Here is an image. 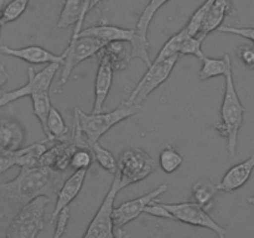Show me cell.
I'll return each instance as SVG.
<instances>
[{"label":"cell","mask_w":254,"mask_h":238,"mask_svg":"<svg viewBox=\"0 0 254 238\" xmlns=\"http://www.w3.org/2000/svg\"><path fill=\"white\" fill-rule=\"evenodd\" d=\"M67 178V171L55 170L49 166L20 168L14 180L0 183V218H12L39 196L45 195L55 200Z\"/></svg>","instance_id":"cell-1"},{"label":"cell","mask_w":254,"mask_h":238,"mask_svg":"<svg viewBox=\"0 0 254 238\" xmlns=\"http://www.w3.org/2000/svg\"><path fill=\"white\" fill-rule=\"evenodd\" d=\"M226 78L225 94L221 106V121L215 125V130L222 138L227 139V151L231 156L236 155L238 133L245 119V106L241 102L233 81L232 67L228 69Z\"/></svg>","instance_id":"cell-2"},{"label":"cell","mask_w":254,"mask_h":238,"mask_svg":"<svg viewBox=\"0 0 254 238\" xmlns=\"http://www.w3.org/2000/svg\"><path fill=\"white\" fill-rule=\"evenodd\" d=\"M141 107L135 104H128L127 102L119 104L116 109L111 112H99V113H84L81 108H74L73 117L78 120L82 131L86 135L89 146L98 143L99 139L113 128L116 124L135 116Z\"/></svg>","instance_id":"cell-3"},{"label":"cell","mask_w":254,"mask_h":238,"mask_svg":"<svg viewBox=\"0 0 254 238\" xmlns=\"http://www.w3.org/2000/svg\"><path fill=\"white\" fill-rule=\"evenodd\" d=\"M156 168V160L145 150L140 148L127 149L118 156V168L114 178L122 190L150 176Z\"/></svg>","instance_id":"cell-4"},{"label":"cell","mask_w":254,"mask_h":238,"mask_svg":"<svg viewBox=\"0 0 254 238\" xmlns=\"http://www.w3.org/2000/svg\"><path fill=\"white\" fill-rule=\"evenodd\" d=\"M51 198L49 196H39L25 205L12 217L7 227L6 238H36L45 227V212Z\"/></svg>","instance_id":"cell-5"},{"label":"cell","mask_w":254,"mask_h":238,"mask_svg":"<svg viewBox=\"0 0 254 238\" xmlns=\"http://www.w3.org/2000/svg\"><path fill=\"white\" fill-rule=\"evenodd\" d=\"M179 59H180V55H174V56L160 60V61L154 60L146 69L145 74L141 77L130 96L128 97V99L126 101L127 103L141 107L146 98L170 77Z\"/></svg>","instance_id":"cell-6"},{"label":"cell","mask_w":254,"mask_h":238,"mask_svg":"<svg viewBox=\"0 0 254 238\" xmlns=\"http://www.w3.org/2000/svg\"><path fill=\"white\" fill-rule=\"evenodd\" d=\"M106 45V41L93 36H79L74 41H69L67 49L62 52L64 55V61L62 63L64 68H62L61 77L57 84L59 86L66 84L74 67L86 60L96 56L99 50L103 49Z\"/></svg>","instance_id":"cell-7"},{"label":"cell","mask_w":254,"mask_h":238,"mask_svg":"<svg viewBox=\"0 0 254 238\" xmlns=\"http://www.w3.org/2000/svg\"><path fill=\"white\" fill-rule=\"evenodd\" d=\"M168 190V185L166 183H161L158 187L154 188L153 191L148 192L146 195L141 196V197L134 198V200L126 201V202L121 203L118 207L114 208L113 211V231L116 238L127 237L128 233L124 231V226L130 223L135 218H138L141 213L145 212L146 206L153 201L158 200L159 196L166 192Z\"/></svg>","instance_id":"cell-8"},{"label":"cell","mask_w":254,"mask_h":238,"mask_svg":"<svg viewBox=\"0 0 254 238\" xmlns=\"http://www.w3.org/2000/svg\"><path fill=\"white\" fill-rule=\"evenodd\" d=\"M166 210L173 215L174 221L186 223V225L195 226V227L207 228V230L215 232L218 237L223 238L227 236V231L222 226L218 225L210 215L208 211L201 207L193 201L179 203H163Z\"/></svg>","instance_id":"cell-9"},{"label":"cell","mask_w":254,"mask_h":238,"mask_svg":"<svg viewBox=\"0 0 254 238\" xmlns=\"http://www.w3.org/2000/svg\"><path fill=\"white\" fill-rule=\"evenodd\" d=\"M60 66H61V63L54 62V63H49L39 72H35L32 67H29V69H27V83L20 88L14 89V91L5 92L0 97V107L7 106L11 102L17 101L22 97L31 96L34 93L50 92V87H51L52 81H54Z\"/></svg>","instance_id":"cell-10"},{"label":"cell","mask_w":254,"mask_h":238,"mask_svg":"<svg viewBox=\"0 0 254 238\" xmlns=\"http://www.w3.org/2000/svg\"><path fill=\"white\" fill-rule=\"evenodd\" d=\"M119 191H121V187L118 185V181L113 178L111 188L102 201L101 207L98 208L87 227L83 238H116L113 231V211L114 201Z\"/></svg>","instance_id":"cell-11"},{"label":"cell","mask_w":254,"mask_h":238,"mask_svg":"<svg viewBox=\"0 0 254 238\" xmlns=\"http://www.w3.org/2000/svg\"><path fill=\"white\" fill-rule=\"evenodd\" d=\"M98 60V68H97L96 82H94V103L92 113H99L103 112L104 103L111 91L112 83H113L114 68L106 55L102 54L101 50L96 55Z\"/></svg>","instance_id":"cell-12"},{"label":"cell","mask_w":254,"mask_h":238,"mask_svg":"<svg viewBox=\"0 0 254 238\" xmlns=\"http://www.w3.org/2000/svg\"><path fill=\"white\" fill-rule=\"evenodd\" d=\"M0 54L6 55V56L16 57V59L22 60L25 62H29L32 64H42V63H64V55H56L49 50L44 49L37 45H31V46L21 47V49H12L9 46H0Z\"/></svg>","instance_id":"cell-13"},{"label":"cell","mask_w":254,"mask_h":238,"mask_svg":"<svg viewBox=\"0 0 254 238\" xmlns=\"http://www.w3.org/2000/svg\"><path fill=\"white\" fill-rule=\"evenodd\" d=\"M78 148L72 140L55 141L42 154L40 159V165L49 166L60 171H67L69 169L72 154Z\"/></svg>","instance_id":"cell-14"},{"label":"cell","mask_w":254,"mask_h":238,"mask_svg":"<svg viewBox=\"0 0 254 238\" xmlns=\"http://www.w3.org/2000/svg\"><path fill=\"white\" fill-rule=\"evenodd\" d=\"M87 173H88V170L73 171V174H71L64 180V182L62 183L61 188H60L59 193H57L56 205H55L54 212H52L51 216V223L55 222L60 211L66 207V206H69V203L81 192L84 180L87 178Z\"/></svg>","instance_id":"cell-15"},{"label":"cell","mask_w":254,"mask_h":238,"mask_svg":"<svg viewBox=\"0 0 254 238\" xmlns=\"http://www.w3.org/2000/svg\"><path fill=\"white\" fill-rule=\"evenodd\" d=\"M235 14V7L230 0H213L203 20L200 32L196 35V37L205 40L211 32L217 31L218 27L222 26V22L225 21L226 17Z\"/></svg>","instance_id":"cell-16"},{"label":"cell","mask_w":254,"mask_h":238,"mask_svg":"<svg viewBox=\"0 0 254 238\" xmlns=\"http://www.w3.org/2000/svg\"><path fill=\"white\" fill-rule=\"evenodd\" d=\"M25 141V129L14 118H0V151L11 153L22 148Z\"/></svg>","instance_id":"cell-17"},{"label":"cell","mask_w":254,"mask_h":238,"mask_svg":"<svg viewBox=\"0 0 254 238\" xmlns=\"http://www.w3.org/2000/svg\"><path fill=\"white\" fill-rule=\"evenodd\" d=\"M254 170V154L247 160L232 166L223 175L222 180L217 183V187L223 192H233L247 183Z\"/></svg>","instance_id":"cell-18"},{"label":"cell","mask_w":254,"mask_h":238,"mask_svg":"<svg viewBox=\"0 0 254 238\" xmlns=\"http://www.w3.org/2000/svg\"><path fill=\"white\" fill-rule=\"evenodd\" d=\"M87 15L88 14L84 11V0H64L59 21H57V27L67 29L72 25H76L71 40H69V41H74L78 39L79 32L82 31V25H83Z\"/></svg>","instance_id":"cell-19"},{"label":"cell","mask_w":254,"mask_h":238,"mask_svg":"<svg viewBox=\"0 0 254 238\" xmlns=\"http://www.w3.org/2000/svg\"><path fill=\"white\" fill-rule=\"evenodd\" d=\"M101 52L106 55V57L113 66L114 71L126 69L130 60H133V57H131L133 47H131L130 42L128 41H122V40L111 41L103 49H101Z\"/></svg>","instance_id":"cell-20"},{"label":"cell","mask_w":254,"mask_h":238,"mask_svg":"<svg viewBox=\"0 0 254 238\" xmlns=\"http://www.w3.org/2000/svg\"><path fill=\"white\" fill-rule=\"evenodd\" d=\"M217 183H213L210 180L197 181L193 183L191 190V201L200 205L206 211H210L215 205L216 195L218 192Z\"/></svg>","instance_id":"cell-21"},{"label":"cell","mask_w":254,"mask_h":238,"mask_svg":"<svg viewBox=\"0 0 254 238\" xmlns=\"http://www.w3.org/2000/svg\"><path fill=\"white\" fill-rule=\"evenodd\" d=\"M201 61H202V67L198 73L200 81H207V79L217 76H226L228 69L232 67L230 55H225L222 59H212V57H207L205 55Z\"/></svg>","instance_id":"cell-22"},{"label":"cell","mask_w":254,"mask_h":238,"mask_svg":"<svg viewBox=\"0 0 254 238\" xmlns=\"http://www.w3.org/2000/svg\"><path fill=\"white\" fill-rule=\"evenodd\" d=\"M47 129H49L47 138L52 140H72V129L66 125L62 114L55 107H51V111H50Z\"/></svg>","instance_id":"cell-23"},{"label":"cell","mask_w":254,"mask_h":238,"mask_svg":"<svg viewBox=\"0 0 254 238\" xmlns=\"http://www.w3.org/2000/svg\"><path fill=\"white\" fill-rule=\"evenodd\" d=\"M32 101V113L39 119L40 124L42 126L44 133L49 134L47 129V120H49V114L51 111V101H50V92H39V93L31 94Z\"/></svg>","instance_id":"cell-24"},{"label":"cell","mask_w":254,"mask_h":238,"mask_svg":"<svg viewBox=\"0 0 254 238\" xmlns=\"http://www.w3.org/2000/svg\"><path fill=\"white\" fill-rule=\"evenodd\" d=\"M179 32H180V49H179V54L190 55V56H195L197 59L202 60L203 56H205L202 51L203 40L189 34L186 27H184Z\"/></svg>","instance_id":"cell-25"},{"label":"cell","mask_w":254,"mask_h":238,"mask_svg":"<svg viewBox=\"0 0 254 238\" xmlns=\"http://www.w3.org/2000/svg\"><path fill=\"white\" fill-rule=\"evenodd\" d=\"M184 158L175 146L166 145L159 155V165L160 169L166 174H173L183 165Z\"/></svg>","instance_id":"cell-26"},{"label":"cell","mask_w":254,"mask_h":238,"mask_svg":"<svg viewBox=\"0 0 254 238\" xmlns=\"http://www.w3.org/2000/svg\"><path fill=\"white\" fill-rule=\"evenodd\" d=\"M169 1H170V0H150V1L148 2L145 9L143 10L141 15L139 16L138 24H136V30H138L139 34H140L141 36L148 39V31L151 20L155 16L156 12Z\"/></svg>","instance_id":"cell-27"},{"label":"cell","mask_w":254,"mask_h":238,"mask_svg":"<svg viewBox=\"0 0 254 238\" xmlns=\"http://www.w3.org/2000/svg\"><path fill=\"white\" fill-rule=\"evenodd\" d=\"M92 151H93L94 159H96L97 163L102 166L106 171L111 174L117 173V168H118V159L114 156V154L111 150L106 149L104 146H102L101 144L96 143L92 145Z\"/></svg>","instance_id":"cell-28"},{"label":"cell","mask_w":254,"mask_h":238,"mask_svg":"<svg viewBox=\"0 0 254 238\" xmlns=\"http://www.w3.org/2000/svg\"><path fill=\"white\" fill-rule=\"evenodd\" d=\"M94 160L93 151L91 148H77L72 154L69 169L76 170H88Z\"/></svg>","instance_id":"cell-29"},{"label":"cell","mask_w":254,"mask_h":238,"mask_svg":"<svg viewBox=\"0 0 254 238\" xmlns=\"http://www.w3.org/2000/svg\"><path fill=\"white\" fill-rule=\"evenodd\" d=\"M213 2V0H205L202 4L198 6V9L196 10L192 14V16L190 17L189 22L186 24V29H188L189 34L192 35V36H196V35L200 32L201 26L203 24V20H205L206 14H207L208 9H210L211 4Z\"/></svg>","instance_id":"cell-30"},{"label":"cell","mask_w":254,"mask_h":238,"mask_svg":"<svg viewBox=\"0 0 254 238\" xmlns=\"http://www.w3.org/2000/svg\"><path fill=\"white\" fill-rule=\"evenodd\" d=\"M30 0H11L6 6L2 7V24H9L19 19L26 10Z\"/></svg>","instance_id":"cell-31"},{"label":"cell","mask_w":254,"mask_h":238,"mask_svg":"<svg viewBox=\"0 0 254 238\" xmlns=\"http://www.w3.org/2000/svg\"><path fill=\"white\" fill-rule=\"evenodd\" d=\"M238 60L247 67L248 69H254V41L252 44H245L238 46L236 51Z\"/></svg>","instance_id":"cell-32"},{"label":"cell","mask_w":254,"mask_h":238,"mask_svg":"<svg viewBox=\"0 0 254 238\" xmlns=\"http://www.w3.org/2000/svg\"><path fill=\"white\" fill-rule=\"evenodd\" d=\"M69 216H71V210H69V206H66L64 208H62L59 212L56 217V228H55L54 238H61L62 236L66 233L67 227H68L69 222Z\"/></svg>","instance_id":"cell-33"},{"label":"cell","mask_w":254,"mask_h":238,"mask_svg":"<svg viewBox=\"0 0 254 238\" xmlns=\"http://www.w3.org/2000/svg\"><path fill=\"white\" fill-rule=\"evenodd\" d=\"M21 150L22 148L16 151H11V153H1L0 151V175L9 170L10 168H12V166L17 165V160H19Z\"/></svg>","instance_id":"cell-34"},{"label":"cell","mask_w":254,"mask_h":238,"mask_svg":"<svg viewBox=\"0 0 254 238\" xmlns=\"http://www.w3.org/2000/svg\"><path fill=\"white\" fill-rule=\"evenodd\" d=\"M144 213H148V215L154 216V217L165 218V220H174L173 215L166 210V207L163 205V202H158V200L149 203V205L146 206L145 212Z\"/></svg>","instance_id":"cell-35"},{"label":"cell","mask_w":254,"mask_h":238,"mask_svg":"<svg viewBox=\"0 0 254 238\" xmlns=\"http://www.w3.org/2000/svg\"><path fill=\"white\" fill-rule=\"evenodd\" d=\"M218 32H223V34H232L237 35V36H242L245 39L254 41V27H236V26H220L217 29Z\"/></svg>","instance_id":"cell-36"},{"label":"cell","mask_w":254,"mask_h":238,"mask_svg":"<svg viewBox=\"0 0 254 238\" xmlns=\"http://www.w3.org/2000/svg\"><path fill=\"white\" fill-rule=\"evenodd\" d=\"M9 72L6 71L5 66L2 63H0V88L9 81Z\"/></svg>","instance_id":"cell-37"},{"label":"cell","mask_w":254,"mask_h":238,"mask_svg":"<svg viewBox=\"0 0 254 238\" xmlns=\"http://www.w3.org/2000/svg\"><path fill=\"white\" fill-rule=\"evenodd\" d=\"M2 7H4V0H0V34H1V26L4 25L2 24V19H1Z\"/></svg>","instance_id":"cell-38"},{"label":"cell","mask_w":254,"mask_h":238,"mask_svg":"<svg viewBox=\"0 0 254 238\" xmlns=\"http://www.w3.org/2000/svg\"><path fill=\"white\" fill-rule=\"evenodd\" d=\"M102 1H104V0H92V4H91V10H93L94 7L98 6L99 4H101Z\"/></svg>","instance_id":"cell-39"},{"label":"cell","mask_w":254,"mask_h":238,"mask_svg":"<svg viewBox=\"0 0 254 238\" xmlns=\"http://www.w3.org/2000/svg\"><path fill=\"white\" fill-rule=\"evenodd\" d=\"M247 202L250 203L251 206H253V207H254V195L253 196H248V197H247Z\"/></svg>","instance_id":"cell-40"}]
</instances>
